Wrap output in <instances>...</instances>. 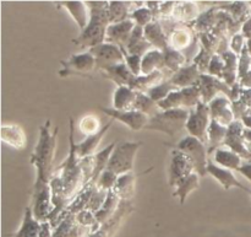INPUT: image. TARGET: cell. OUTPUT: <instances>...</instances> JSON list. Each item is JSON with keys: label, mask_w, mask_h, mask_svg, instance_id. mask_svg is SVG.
Here are the masks:
<instances>
[{"label": "cell", "mask_w": 251, "mask_h": 237, "mask_svg": "<svg viewBox=\"0 0 251 237\" xmlns=\"http://www.w3.org/2000/svg\"><path fill=\"white\" fill-rule=\"evenodd\" d=\"M200 178H201L200 175L196 174V172H193L190 176H188L186 178H184L183 181H180L176 187H174L173 197L179 198L180 204L185 203V201H186V198H188L189 194L200 187Z\"/></svg>", "instance_id": "cell-34"}, {"label": "cell", "mask_w": 251, "mask_h": 237, "mask_svg": "<svg viewBox=\"0 0 251 237\" xmlns=\"http://www.w3.org/2000/svg\"><path fill=\"white\" fill-rule=\"evenodd\" d=\"M217 16L218 7L213 6L211 7V9H208L207 11L202 12V14L199 16V19L196 20L190 27H194V30H195L199 34L212 32L213 29L216 27V25H217Z\"/></svg>", "instance_id": "cell-36"}, {"label": "cell", "mask_w": 251, "mask_h": 237, "mask_svg": "<svg viewBox=\"0 0 251 237\" xmlns=\"http://www.w3.org/2000/svg\"><path fill=\"white\" fill-rule=\"evenodd\" d=\"M61 69L59 70V76L77 75V76H91V74L97 71L96 68V59L90 52L85 53L73 54L66 60H61Z\"/></svg>", "instance_id": "cell-8"}, {"label": "cell", "mask_w": 251, "mask_h": 237, "mask_svg": "<svg viewBox=\"0 0 251 237\" xmlns=\"http://www.w3.org/2000/svg\"><path fill=\"white\" fill-rule=\"evenodd\" d=\"M194 42V32L191 31L190 27L185 26H176L172 29L168 33V43L169 47L176 49V51L183 52L184 49L189 48Z\"/></svg>", "instance_id": "cell-26"}, {"label": "cell", "mask_w": 251, "mask_h": 237, "mask_svg": "<svg viewBox=\"0 0 251 237\" xmlns=\"http://www.w3.org/2000/svg\"><path fill=\"white\" fill-rule=\"evenodd\" d=\"M174 149L180 150L193 161L196 174L200 175L201 177H205L207 175L208 149L205 143L199 140L198 138L186 135L174 145Z\"/></svg>", "instance_id": "cell-6"}, {"label": "cell", "mask_w": 251, "mask_h": 237, "mask_svg": "<svg viewBox=\"0 0 251 237\" xmlns=\"http://www.w3.org/2000/svg\"><path fill=\"white\" fill-rule=\"evenodd\" d=\"M244 132L245 127L242 123V120H235V122H233L228 127V134L223 147L237 152L238 155H240L243 157V160H247L248 155H249V150H248L247 143H245Z\"/></svg>", "instance_id": "cell-17"}, {"label": "cell", "mask_w": 251, "mask_h": 237, "mask_svg": "<svg viewBox=\"0 0 251 237\" xmlns=\"http://www.w3.org/2000/svg\"><path fill=\"white\" fill-rule=\"evenodd\" d=\"M202 74L200 73L198 66L195 64H189L181 68L180 70L176 71V74L168 79L176 89H186V88H194V86H199L200 79Z\"/></svg>", "instance_id": "cell-19"}, {"label": "cell", "mask_w": 251, "mask_h": 237, "mask_svg": "<svg viewBox=\"0 0 251 237\" xmlns=\"http://www.w3.org/2000/svg\"><path fill=\"white\" fill-rule=\"evenodd\" d=\"M238 83L240 84L243 89H251V71H249L245 76H243L242 79H239Z\"/></svg>", "instance_id": "cell-52"}, {"label": "cell", "mask_w": 251, "mask_h": 237, "mask_svg": "<svg viewBox=\"0 0 251 237\" xmlns=\"http://www.w3.org/2000/svg\"><path fill=\"white\" fill-rule=\"evenodd\" d=\"M211 112L210 107L206 103L201 102L195 108L190 110L186 130L189 135L198 138L202 143H207V132L211 124Z\"/></svg>", "instance_id": "cell-9"}, {"label": "cell", "mask_w": 251, "mask_h": 237, "mask_svg": "<svg viewBox=\"0 0 251 237\" xmlns=\"http://www.w3.org/2000/svg\"><path fill=\"white\" fill-rule=\"evenodd\" d=\"M251 71V57L248 52L247 46L243 49L242 54L239 56V64H238V80L242 79L243 76L247 75Z\"/></svg>", "instance_id": "cell-47"}, {"label": "cell", "mask_w": 251, "mask_h": 237, "mask_svg": "<svg viewBox=\"0 0 251 237\" xmlns=\"http://www.w3.org/2000/svg\"><path fill=\"white\" fill-rule=\"evenodd\" d=\"M200 15L198 4H195L194 1H179L176 2V7H174L172 19L178 24H190L191 26L199 19Z\"/></svg>", "instance_id": "cell-27"}, {"label": "cell", "mask_w": 251, "mask_h": 237, "mask_svg": "<svg viewBox=\"0 0 251 237\" xmlns=\"http://www.w3.org/2000/svg\"><path fill=\"white\" fill-rule=\"evenodd\" d=\"M107 197H108V192L96 188V191L93 192L92 197H91L90 203H88L87 206V210L92 211V213L95 214L97 213V211L102 208L103 204H104Z\"/></svg>", "instance_id": "cell-45"}, {"label": "cell", "mask_w": 251, "mask_h": 237, "mask_svg": "<svg viewBox=\"0 0 251 237\" xmlns=\"http://www.w3.org/2000/svg\"><path fill=\"white\" fill-rule=\"evenodd\" d=\"M199 89H200L202 102L206 105H208L213 98L217 97L218 92H223L227 97H229L230 92H232V88L228 86L225 81L216 76L208 75V74L201 75Z\"/></svg>", "instance_id": "cell-14"}, {"label": "cell", "mask_w": 251, "mask_h": 237, "mask_svg": "<svg viewBox=\"0 0 251 237\" xmlns=\"http://www.w3.org/2000/svg\"><path fill=\"white\" fill-rule=\"evenodd\" d=\"M141 145L140 142H117V145L110 155L107 170L114 172L118 176L132 172L135 155Z\"/></svg>", "instance_id": "cell-5"}, {"label": "cell", "mask_w": 251, "mask_h": 237, "mask_svg": "<svg viewBox=\"0 0 251 237\" xmlns=\"http://www.w3.org/2000/svg\"><path fill=\"white\" fill-rule=\"evenodd\" d=\"M130 20H132L136 26L145 29V27L149 26L156 19H154V15L152 14L151 10L145 5V6L136 7V9L132 10L131 14H130Z\"/></svg>", "instance_id": "cell-40"}, {"label": "cell", "mask_w": 251, "mask_h": 237, "mask_svg": "<svg viewBox=\"0 0 251 237\" xmlns=\"http://www.w3.org/2000/svg\"><path fill=\"white\" fill-rule=\"evenodd\" d=\"M135 187H136V176L134 172H129L119 176L113 191L119 197L120 201L131 202L132 197L135 196Z\"/></svg>", "instance_id": "cell-31"}, {"label": "cell", "mask_w": 251, "mask_h": 237, "mask_svg": "<svg viewBox=\"0 0 251 237\" xmlns=\"http://www.w3.org/2000/svg\"><path fill=\"white\" fill-rule=\"evenodd\" d=\"M151 48L152 44L149 43L146 38H145L144 29L140 26H135L124 53L131 54V56H139L142 58L147 52L151 51Z\"/></svg>", "instance_id": "cell-29"}, {"label": "cell", "mask_w": 251, "mask_h": 237, "mask_svg": "<svg viewBox=\"0 0 251 237\" xmlns=\"http://www.w3.org/2000/svg\"><path fill=\"white\" fill-rule=\"evenodd\" d=\"M244 138H245V143H247V145H251V130L250 129H247V128H245Z\"/></svg>", "instance_id": "cell-54"}, {"label": "cell", "mask_w": 251, "mask_h": 237, "mask_svg": "<svg viewBox=\"0 0 251 237\" xmlns=\"http://www.w3.org/2000/svg\"><path fill=\"white\" fill-rule=\"evenodd\" d=\"M228 134V127H223L216 120H211L210 128L207 132V149L208 155L215 152L216 150L225 145L226 138Z\"/></svg>", "instance_id": "cell-33"}, {"label": "cell", "mask_w": 251, "mask_h": 237, "mask_svg": "<svg viewBox=\"0 0 251 237\" xmlns=\"http://www.w3.org/2000/svg\"><path fill=\"white\" fill-rule=\"evenodd\" d=\"M1 142L14 148L16 150H21L26 147L27 138L26 133L22 127L17 124H2L1 125Z\"/></svg>", "instance_id": "cell-24"}, {"label": "cell", "mask_w": 251, "mask_h": 237, "mask_svg": "<svg viewBox=\"0 0 251 237\" xmlns=\"http://www.w3.org/2000/svg\"><path fill=\"white\" fill-rule=\"evenodd\" d=\"M190 110L186 108H176V110L161 111L156 116L150 118L146 130H157L172 138H176L186 129Z\"/></svg>", "instance_id": "cell-4"}, {"label": "cell", "mask_w": 251, "mask_h": 237, "mask_svg": "<svg viewBox=\"0 0 251 237\" xmlns=\"http://www.w3.org/2000/svg\"><path fill=\"white\" fill-rule=\"evenodd\" d=\"M96 59L97 71H104L118 64L125 63V53L122 48L110 43H102L97 47L88 49Z\"/></svg>", "instance_id": "cell-10"}, {"label": "cell", "mask_w": 251, "mask_h": 237, "mask_svg": "<svg viewBox=\"0 0 251 237\" xmlns=\"http://www.w3.org/2000/svg\"><path fill=\"white\" fill-rule=\"evenodd\" d=\"M76 221H77L78 225H82L85 226V228L92 229V234L96 233V231L100 228L97 219H96L95 213L87 210V209H86V210L80 211L78 214H76Z\"/></svg>", "instance_id": "cell-44"}, {"label": "cell", "mask_w": 251, "mask_h": 237, "mask_svg": "<svg viewBox=\"0 0 251 237\" xmlns=\"http://www.w3.org/2000/svg\"><path fill=\"white\" fill-rule=\"evenodd\" d=\"M223 73H225V60H223V58L220 54H215L210 61L207 74L222 80Z\"/></svg>", "instance_id": "cell-46"}, {"label": "cell", "mask_w": 251, "mask_h": 237, "mask_svg": "<svg viewBox=\"0 0 251 237\" xmlns=\"http://www.w3.org/2000/svg\"><path fill=\"white\" fill-rule=\"evenodd\" d=\"M134 110L149 116L150 118L153 117V116H156L157 113H159L162 111L161 108H159L158 103L154 102V101L147 95V93H144V92H137V97H136V101H135Z\"/></svg>", "instance_id": "cell-39"}, {"label": "cell", "mask_w": 251, "mask_h": 237, "mask_svg": "<svg viewBox=\"0 0 251 237\" xmlns=\"http://www.w3.org/2000/svg\"><path fill=\"white\" fill-rule=\"evenodd\" d=\"M86 4L90 9V22L73 42L76 46L91 49L105 43L107 29L110 25L108 17L109 1H86Z\"/></svg>", "instance_id": "cell-3"}, {"label": "cell", "mask_w": 251, "mask_h": 237, "mask_svg": "<svg viewBox=\"0 0 251 237\" xmlns=\"http://www.w3.org/2000/svg\"><path fill=\"white\" fill-rule=\"evenodd\" d=\"M132 1H109L108 4V17L109 24H119L130 19Z\"/></svg>", "instance_id": "cell-35"}, {"label": "cell", "mask_w": 251, "mask_h": 237, "mask_svg": "<svg viewBox=\"0 0 251 237\" xmlns=\"http://www.w3.org/2000/svg\"><path fill=\"white\" fill-rule=\"evenodd\" d=\"M100 75L103 78L108 79V80H112L113 83L117 85V88L119 86H127V88H132L135 80H136L137 76H135L131 71L127 68L126 63L118 64V65L112 66V68L107 69L104 71H100Z\"/></svg>", "instance_id": "cell-20"}, {"label": "cell", "mask_w": 251, "mask_h": 237, "mask_svg": "<svg viewBox=\"0 0 251 237\" xmlns=\"http://www.w3.org/2000/svg\"><path fill=\"white\" fill-rule=\"evenodd\" d=\"M144 33L146 41L149 43H151L152 47H154V49H158V51L163 52L164 49H167L169 47L168 34L164 32L162 22L159 20H154L149 26L145 27Z\"/></svg>", "instance_id": "cell-22"}, {"label": "cell", "mask_w": 251, "mask_h": 237, "mask_svg": "<svg viewBox=\"0 0 251 237\" xmlns=\"http://www.w3.org/2000/svg\"><path fill=\"white\" fill-rule=\"evenodd\" d=\"M207 175L212 176L226 191H229L230 188L235 187V188H239L242 191L248 192V187L244 186L243 183H240L237 178H235L234 174L233 171L227 169H223V167L218 166L217 164L212 161V160L208 159V164H207Z\"/></svg>", "instance_id": "cell-18"}, {"label": "cell", "mask_w": 251, "mask_h": 237, "mask_svg": "<svg viewBox=\"0 0 251 237\" xmlns=\"http://www.w3.org/2000/svg\"><path fill=\"white\" fill-rule=\"evenodd\" d=\"M75 122L73 117H69V155L65 161L56 169L54 174L60 178L63 184L64 193L69 203L75 199L85 187V179H83L82 170L80 165V157L76 154V143H75Z\"/></svg>", "instance_id": "cell-1"}, {"label": "cell", "mask_w": 251, "mask_h": 237, "mask_svg": "<svg viewBox=\"0 0 251 237\" xmlns=\"http://www.w3.org/2000/svg\"><path fill=\"white\" fill-rule=\"evenodd\" d=\"M118 178H119V176H118L117 174L109 171V170H104V171L100 174L96 186H97L98 189H102V191H105V192H110L114 189L115 184H117L118 182Z\"/></svg>", "instance_id": "cell-43"}, {"label": "cell", "mask_w": 251, "mask_h": 237, "mask_svg": "<svg viewBox=\"0 0 251 237\" xmlns=\"http://www.w3.org/2000/svg\"><path fill=\"white\" fill-rule=\"evenodd\" d=\"M31 209L33 216L41 223L49 220V216L54 211L53 201H51L50 183L46 182H34L32 191Z\"/></svg>", "instance_id": "cell-7"}, {"label": "cell", "mask_w": 251, "mask_h": 237, "mask_svg": "<svg viewBox=\"0 0 251 237\" xmlns=\"http://www.w3.org/2000/svg\"><path fill=\"white\" fill-rule=\"evenodd\" d=\"M59 128H54L50 132V120L39 128V138L33 152L29 156V162L36 169V181L50 183L53 176V162L55 156L56 139H58Z\"/></svg>", "instance_id": "cell-2"}, {"label": "cell", "mask_w": 251, "mask_h": 237, "mask_svg": "<svg viewBox=\"0 0 251 237\" xmlns=\"http://www.w3.org/2000/svg\"><path fill=\"white\" fill-rule=\"evenodd\" d=\"M136 97L137 91L127 86H119L113 93V108L118 111H132Z\"/></svg>", "instance_id": "cell-28"}, {"label": "cell", "mask_w": 251, "mask_h": 237, "mask_svg": "<svg viewBox=\"0 0 251 237\" xmlns=\"http://www.w3.org/2000/svg\"><path fill=\"white\" fill-rule=\"evenodd\" d=\"M113 119L109 123L104 125L97 134H93L87 137L86 139H83L82 142L76 144V154L80 159H85V157L93 156V155L97 154V148L100 144V140L103 139V137L105 135V133L109 130V128L112 127Z\"/></svg>", "instance_id": "cell-21"}, {"label": "cell", "mask_w": 251, "mask_h": 237, "mask_svg": "<svg viewBox=\"0 0 251 237\" xmlns=\"http://www.w3.org/2000/svg\"><path fill=\"white\" fill-rule=\"evenodd\" d=\"M78 129L82 134L90 135L93 134H97L102 128H100V118H97L96 116L93 115H88L85 116V117L81 118L80 123H78Z\"/></svg>", "instance_id": "cell-42"}, {"label": "cell", "mask_w": 251, "mask_h": 237, "mask_svg": "<svg viewBox=\"0 0 251 237\" xmlns=\"http://www.w3.org/2000/svg\"><path fill=\"white\" fill-rule=\"evenodd\" d=\"M238 172L242 174L244 177H247V178L251 182V162H245V164H243L242 167L238 170Z\"/></svg>", "instance_id": "cell-51"}, {"label": "cell", "mask_w": 251, "mask_h": 237, "mask_svg": "<svg viewBox=\"0 0 251 237\" xmlns=\"http://www.w3.org/2000/svg\"><path fill=\"white\" fill-rule=\"evenodd\" d=\"M58 6L64 7L73 16L81 31L86 29L90 22V9L86 1H60Z\"/></svg>", "instance_id": "cell-25"}, {"label": "cell", "mask_w": 251, "mask_h": 237, "mask_svg": "<svg viewBox=\"0 0 251 237\" xmlns=\"http://www.w3.org/2000/svg\"><path fill=\"white\" fill-rule=\"evenodd\" d=\"M164 57V65H166V70L171 73V75L176 74V71L180 70L181 68L186 65V57L183 52L176 51V49L168 47L163 51Z\"/></svg>", "instance_id": "cell-38"}, {"label": "cell", "mask_w": 251, "mask_h": 237, "mask_svg": "<svg viewBox=\"0 0 251 237\" xmlns=\"http://www.w3.org/2000/svg\"><path fill=\"white\" fill-rule=\"evenodd\" d=\"M240 33L247 38V41L248 39H251V16L244 22V24H243L242 30H240Z\"/></svg>", "instance_id": "cell-50"}, {"label": "cell", "mask_w": 251, "mask_h": 237, "mask_svg": "<svg viewBox=\"0 0 251 237\" xmlns=\"http://www.w3.org/2000/svg\"><path fill=\"white\" fill-rule=\"evenodd\" d=\"M51 226L48 221L41 223L37 220L32 213L31 207L25 209L24 221L17 233L12 234L9 237H51Z\"/></svg>", "instance_id": "cell-13"}, {"label": "cell", "mask_w": 251, "mask_h": 237, "mask_svg": "<svg viewBox=\"0 0 251 237\" xmlns=\"http://www.w3.org/2000/svg\"><path fill=\"white\" fill-rule=\"evenodd\" d=\"M125 63H126L129 70L135 76L142 75V58L139 56H131V54L125 53Z\"/></svg>", "instance_id": "cell-48"}, {"label": "cell", "mask_w": 251, "mask_h": 237, "mask_svg": "<svg viewBox=\"0 0 251 237\" xmlns=\"http://www.w3.org/2000/svg\"><path fill=\"white\" fill-rule=\"evenodd\" d=\"M135 22L132 20L119 22V24H112L107 29V36H105V43L114 44L125 52L127 43L130 41L132 31L135 29Z\"/></svg>", "instance_id": "cell-15"}, {"label": "cell", "mask_w": 251, "mask_h": 237, "mask_svg": "<svg viewBox=\"0 0 251 237\" xmlns=\"http://www.w3.org/2000/svg\"><path fill=\"white\" fill-rule=\"evenodd\" d=\"M100 110L104 115L109 116L113 120H118V122L126 125L132 132H140L142 129H146L147 124L150 123L149 116L144 115L139 111H118L113 107H100Z\"/></svg>", "instance_id": "cell-12"}, {"label": "cell", "mask_w": 251, "mask_h": 237, "mask_svg": "<svg viewBox=\"0 0 251 237\" xmlns=\"http://www.w3.org/2000/svg\"><path fill=\"white\" fill-rule=\"evenodd\" d=\"M245 46H247V38L242 33H235L234 36H232L229 42V48L233 53L240 56Z\"/></svg>", "instance_id": "cell-49"}, {"label": "cell", "mask_w": 251, "mask_h": 237, "mask_svg": "<svg viewBox=\"0 0 251 237\" xmlns=\"http://www.w3.org/2000/svg\"><path fill=\"white\" fill-rule=\"evenodd\" d=\"M132 211V204L131 202H126V201H122L120 202V206L118 208L117 213L113 215L112 219L104 223L103 225H100V228L98 229L96 233H93L90 237H109L110 234L117 229V226L122 223L123 218L125 215H127L129 213Z\"/></svg>", "instance_id": "cell-23"}, {"label": "cell", "mask_w": 251, "mask_h": 237, "mask_svg": "<svg viewBox=\"0 0 251 237\" xmlns=\"http://www.w3.org/2000/svg\"><path fill=\"white\" fill-rule=\"evenodd\" d=\"M213 160L218 166L230 171H238L243 165V157L226 148H220L213 152Z\"/></svg>", "instance_id": "cell-30"}, {"label": "cell", "mask_w": 251, "mask_h": 237, "mask_svg": "<svg viewBox=\"0 0 251 237\" xmlns=\"http://www.w3.org/2000/svg\"><path fill=\"white\" fill-rule=\"evenodd\" d=\"M211 112V119L216 120L223 127H229L235 122L234 113L232 110V101L227 96H217L208 103Z\"/></svg>", "instance_id": "cell-16"}, {"label": "cell", "mask_w": 251, "mask_h": 237, "mask_svg": "<svg viewBox=\"0 0 251 237\" xmlns=\"http://www.w3.org/2000/svg\"><path fill=\"white\" fill-rule=\"evenodd\" d=\"M195 172L193 161L186 156L180 150H172L171 164H169V176L168 183L171 187H176V184L188 176Z\"/></svg>", "instance_id": "cell-11"}, {"label": "cell", "mask_w": 251, "mask_h": 237, "mask_svg": "<svg viewBox=\"0 0 251 237\" xmlns=\"http://www.w3.org/2000/svg\"><path fill=\"white\" fill-rule=\"evenodd\" d=\"M247 49H248V52H249V54L251 57V39H248V41H247Z\"/></svg>", "instance_id": "cell-55"}, {"label": "cell", "mask_w": 251, "mask_h": 237, "mask_svg": "<svg viewBox=\"0 0 251 237\" xmlns=\"http://www.w3.org/2000/svg\"><path fill=\"white\" fill-rule=\"evenodd\" d=\"M142 75H151L156 71H164V57L163 52L158 49H151L142 57Z\"/></svg>", "instance_id": "cell-32"}, {"label": "cell", "mask_w": 251, "mask_h": 237, "mask_svg": "<svg viewBox=\"0 0 251 237\" xmlns=\"http://www.w3.org/2000/svg\"><path fill=\"white\" fill-rule=\"evenodd\" d=\"M247 193H248V194H249V196L251 197V189H250V188H249V189H248V192H247Z\"/></svg>", "instance_id": "cell-56"}, {"label": "cell", "mask_w": 251, "mask_h": 237, "mask_svg": "<svg viewBox=\"0 0 251 237\" xmlns=\"http://www.w3.org/2000/svg\"><path fill=\"white\" fill-rule=\"evenodd\" d=\"M176 90H179V89H176V86H174L169 80H164L163 83L159 84V85H157L156 88L151 89V90L147 92V95H149L150 97L154 101V102L159 103L161 101H163L164 98L168 97L169 93H172L173 91H176Z\"/></svg>", "instance_id": "cell-41"}, {"label": "cell", "mask_w": 251, "mask_h": 237, "mask_svg": "<svg viewBox=\"0 0 251 237\" xmlns=\"http://www.w3.org/2000/svg\"><path fill=\"white\" fill-rule=\"evenodd\" d=\"M120 198L114 193V191L108 192V197L105 199L104 204L102 206V208L95 214L96 219H97L98 224L103 225L104 223H107L109 219L113 218L115 213H117L118 208L120 206Z\"/></svg>", "instance_id": "cell-37"}, {"label": "cell", "mask_w": 251, "mask_h": 237, "mask_svg": "<svg viewBox=\"0 0 251 237\" xmlns=\"http://www.w3.org/2000/svg\"><path fill=\"white\" fill-rule=\"evenodd\" d=\"M242 123L244 124V127L247 128V129L251 130V116L250 115L244 116V117L242 118Z\"/></svg>", "instance_id": "cell-53"}]
</instances>
